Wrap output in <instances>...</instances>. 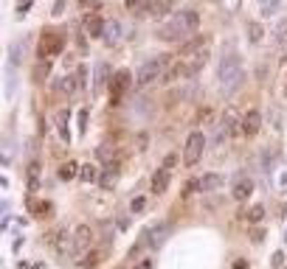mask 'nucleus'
<instances>
[{
  "label": "nucleus",
  "instance_id": "f257e3e1",
  "mask_svg": "<svg viewBox=\"0 0 287 269\" xmlns=\"http://www.w3.org/2000/svg\"><path fill=\"white\" fill-rule=\"evenodd\" d=\"M200 26V14L194 8H186V12H175L169 14L158 28V40L164 42H178V40H186L189 34H194Z\"/></svg>",
  "mask_w": 287,
  "mask_h": 269
},
{
  "label": "nucleus",
  "instance_id": "f03ea898",
  "mask_svg": "<svg viewBox=\"0 0 287 269\" xmlns=\"http://www.w3.org/2000/svg\"><path fill=\"white\" fill-rule=\"evenodd\" d=\"M217 76H220V84H223V96H234V92L242 87V62H239V56L234 54V50H228L223 59H220V70H217Z\"/></svg>",
  "mask_w": 287,
  "mask_h": 269
},
{
  "label": "nucleus",
  "instance_id": "7ed1b4c3",
  "mask_svg": "<svg viewBox=\"0 0 287 269\" xmlns=\"http://www.w3.org/2000/svg\"><path fill=\"white\" fill-rule=\"evenodd\" d=\"M166 64H172V56H169V54H158V56L147 59V62L138 68V76H135L138 87H147V84H152L155 78H161Z\"/></svg>",
  "mask_w": 287,
  "mask_h": 269
},
{
  "label": "nucleus",
  "instance_id": "20e7f679",
  "mask_svg": "<svg viewBox=\"0 0 287 269\" xmlns=\"http://www.w3.org/2000/svg\"><path fill=\"white\" fill-rule=\"evenodd\" d=\"M203 152H206V134L203 132H189L186 138V149H183V163L186 166H197L200 163Z\"/></svg>",
  "mask_w": 287,
  "mask_h": 269
},
{
  "label": "nucleus",
  "instance_id": "39448f33",
  "mask_svg": "<svg viewBox=\"0 0 287 269\" xmlns=\"http://www.w3.org/2000/svg\"><path fill=\"white\" fill-rule=\"evenodd\" d=\"M166 236H169V224H166V222H155V224H150L141 233L138 244H141V247H161L166 241Z\"/></svg>",
  "mask_w": 287,
  "mask_h": 269
},
{
  "label": "nucleus",
  "instance_id": "423d86ee",
  "mask_svg": "<svg viewBox=\"0 0 287 269\" xmlns=\"http://www.w3.org/2000/svg\"><path fill=\"white\" fill-rule=\"evenodd\" d=\"M90 244H93V230L87 224H79L76 227V233H73V255H79V252H85V250H90Z\"/></svg>",
  "mask_w": 287,
  "mask_h": 269
},
{
  "label": "nucleus",
  "instance_id": "0eeeda50",
  "mask_svg": "<svg viewBox=\"0 0 287 269\" xmlns=\"http://www.w3.org/2000/svg\"><path fill=\"white\" fill-rule=\"evenodd\" d=\"M259 126H262V115H259V110H248V112H245V118L239 120V134L253 138V134L259 132Z\"/></svg>",
  "mask_w": 287,
  "mask_h": 269
},
{
  "label": "nucleus",
  "instance_id": "6e6552de",
  "mask_svg": "<svg viewBox=\"0 0 287 269\" xmlns=\"http://www.w3.org/2000/svg\"><path fill=\"white\" fill-rule=\"evenodd\" d=\"M223 185V177L220 174H203V177H197L192 185H189V191H214V188H220Z\"/></svg>",
  "mask_w": 287,
  "mask_h": 269
},
{
  "label": "nucleus",
  "instance_id": "1a4fd4ad",
  "mask_svg": "<svg viewBox=\"0 0 287 269\" xmlns=\"http://www.w3.org/2000/svg\"><path fill=\"white\" fill-rule=\"evenodd\" d=\"M104 26H107V20H101L99 14H87L85 20H82V31L90 36H101L104 34Z\"/></svg>",
  "mask_w": 287,
  "mask_h": 269
},
{
  "label": "nucleus",
  "instance_id": "9d476101",
  "mask_svg": "<svg viewBox=\"0 0 287 269\" xmlns=\"http://www.w3.org/2000/svg\"><path fill=\"white\" fill-rule=\"evenodd\" d=\"M101 40L113 48V45L121 42V22L118 20H107V26H104V34H101Z\"/></svg>",
  "mask_w": 287,
  "mask_h": 269
},
{
  "label": "nucleus",
  "instance_id": "9b49d317",
  "mask_svg": "<svg viewBox=\"0 0 287 269\" xmlns=\"http://www.w3.org/2000/svg\"><path fill=\"white\" fill-rule=\"evenodd\" d=\"M251 194H253V180L242 177V180H237V182H234V199H237V202L251 199Z\"/></svg>",
  "mask_w": 287,
  "mask_h": 269
},
{
  "label": "nucleus",
  "instance_id": "f8f14e48",
  "mask_svg": "<svg viewBox=\"0 0 287 269\" xmlns=\"http://www.w3.org/2000/svg\"><path fill=\"white\" fill-rule=\"evenodd\" d=\"M169 180H172L169 168H158L155 171V177H152V194H164L166 188H169Z\"/></svg>",
  "mask_w": 287,
  "mask_h": 269
},
{
  "label": "nucleus",
  "instance_id": "ddd939ff",
  "mask_svg": "<svg viewBox=\"0 0 287 269\" xmlns=\"http://www.w3.org/2000/svg\"><path fill=\"white\" fill-rule=\"evenodd\" d=\"M127 82H129L127 70H118L115 76H110V90H113V96H121V92L127 90Z\"/></svg>",
  "mask_w": 287,
  "mask_h": 269
},
{
  "label": "nucleus",
  "instance_id": "4468645a",
  "mask_svg": "<svg viewBox=\"0 0 287 269\" xmlns=\"http://www.w3.org/2000/svg\"><path fill=\"white\" fill-rule=\"evenodd\" d=\"M68 118H71V112H68V110H59V112L54 115V120H57V129H59V138H62L65 143L71 140V132H68Z\"/></svg>",
  "mask_w": 287,
  "mask_h": 269
},
{
  "label": "nucleus",
  "instance_id": "2eb2a0df",
  "mask_svg": "<svg viewBox=\"0 0 287 269\" xmlns=\"http://www.w3.org/2000/svg\"><path fill=\"white\" fill-rule=\"evenodd\" d=\"M107 73H110V68H107L104 62L96 64V82H93V90H96V92H101L104 87H107Z\"/></svg>",
  "mask_w": 287,
  "mask_h": 269
},
{
  "label": "nucleus",
  "instance_id": "dca6fc26",
  "mask_svg": "<svg viewBox=\"0 0 287 269\" xmlns=\"http://www.w3.org/2000/svg\"><path fill=\"white\" fill-rule=\"evenodd\" d=\"M169 8H172V0H150V6H147V14L164 17Z\"/></svg>",
  "mask_w": 287,
  "mask_h": 269
},
{
  "label": "nucleus",
  "instance_id": "f3484780",
  "mask_svg": "<svg viewBox=\"0 0 287 269\" xmlns=\"http://www.w3.org/2000/svg\"><path fill=\"white\" fill-rule=\"evenodd\" d=\"M262 40H265V28H262V22H248V42L251 45H259L262 42Z\"/></svg>",
  "mask_w": 287,
  "mask_h": 269
},
{
  "label": "nucleus",
  "instance_id": "a211bd4d",
  "mask_svg": "<svg viewBox=\"0 0 287 269\" xmlns=\"http://www.w3.org/2000/svg\"><path fill=\"white\" fill-rule=\"evenodd\" d=\"M276 42H279L281 59H287V20H281L279 26H276Z\"/></svg>",
  "mask_w": 287,
  "mask_h": 269
},
{
  "label": "nucleus",
  "instance_id": "6ab92c4d",
  "mask_svg": "<svg viewBox=\"0 0 287 269\" xmlns=\"http://www.w3.org/2000/svg\"><path fill=\"white\" fill-rule=\"evenodd\" d=\"M281 3H284V0H259V12H262L265 17H270L281 8Z\"/></svg>",
  "mask_w": 287,
  "mask_h": 269
},
{
  "label": "nucleus",
  "instance_id": "aec40b11",
  "mask_svg": "<svg viewBox=\"0 0 287 269\" xmlns=\"http://www.w3.org/2000/svg\"><path fill=\"white\" fill-rule=\"evenodd\" d=\"M29 188H31V191L40 188V163H37V160L29 166Z\"/></svg>",
  "mask_w": 287,
  "mask_h": 269
},
{
  "label": "nucleus",
  "instance_id": "412c9836",
  "mask_svg": "<svg viewBox=\"0 0 287 269\" xmlns=\"http://www.w3.org/2000/svg\"><path fill=\"white\" fill-rule=\"evenodd\" d=\"M76 174H79V166L73 163H65V166H59V180H73L76 177Z\"/></svg>",
  "mask_w": 287,
  "mask_h": 269
},
{
  "label": "nucleus",
  "instance_id": "4be33fe9",
  "mask_svg": "<svg viewBox=\"0 0 287 269\" xmlns=\"http://www.w3.org/2000/svg\"><path fill=\"white\" fill-rule=\"evenodd\" d=\"M79 177L85 180V182H96V180H99V171H96V166L87 163V166H82V168H79Z\"/></svg>",
  "mask_w": 287,
  "mask_h": 269
},
{
  "label": "nucleus",
  "instance_id": "5701e85b",
  "mask_svg": "<svg viewBox=\"0 0 287 269\" xmlns=\"http://www.w3.org/2000/svg\"><path fill=\"white\" fill-rule=\"evenodd\" d=\"M234 126H237V118H234V110H225V112H223V118H220V129L231 132Z\"/></svg>",
  "mask_w": 287,
  "mask_h": 269
},
{
  "label": "nucleus",
  "instance_id": "b1692460",
  "mask_svg": "<svg viewBox=\"0 0 287 269\" xmlns=\"http://www.w3.org/2000/svg\"><path fill=\"white\" fill-rule=\"evenodd\" d=\"M115 180H118V171H115V168H107V171L99 177V182H101V188H113Z\"/></svg>",
  "mask_w": 287,
  "mask_h": 269
},
{
  "label": "nucleus",
  "instance_id": "393cba45",
  "mask_svg": "<svg viewBox=\"0 0 287 269\" xmlns=\"http://www.w3.org/2000/svg\"><path fill=\"white\" fill-rule=\"evenodd\" d=\"M73 76H76V87H79V92L87 90V64H79Z\"/></svg>",
  "mask_w": 287,
  "mask_h": 269
},
{
  "label": "nucleus",
  "instance_id": "a878e982",
  "mask_svg": "<svg viewBox=\"0 0 287 269\" xmlns=\"http://www.w3.org/2000/svg\"><path fill=\"white\" fill-rule=\"evenodd\" d=\"M262 219H265V205H253L251 210H248V222H251V224H259Z\"/></svg>",
  "mask_w": 287,
  "mask_h": 269
},
{
  "label": "nucleus",
  "instance_id": "bb28decb",
  "mask_svg": "<svg viewBox=\"0 0 287 269\" xmlns=\"http://www.w3.org/2000/svg\"><path fill=\"white\" fill-rule=\"evenodd\" d=\"M59 90H65V92H79V87H76V76H65L62 82H59Z\"/></svg>",
  "mask_w": 287,
  "mask_h": 269
},
{
  "label": "nucleus",
  "instance_id": "cd10ccee",
  "mask_svg": "<svg viewBox=\"0 0 287 269\" xmlns=\"http://www.w3.org/2000/svg\"><path fill=\"white\" fill-rule=\"evenodd\" d=\"M124 6H127V12H147L150 0H124Z\"/></svg>",
  "mask_w": 287,
  "mask_h": 269
},
{
  "label": "nucleus",
  "instance_id": "c85d7f7f",
  "mask_svg": "<svg viewBox=\"0 0 287 269\" xmlns=\"http://www.w3.org/2000/svg\"><path fill=\"white\" fill-rule=\"evenodd\" d=\"M129 210H132V213H144V210H147V196H135L132 202H129Z\"/></svg>",
  "mask_w": 287,
  "mask_h": 269
},
{
  "label": "nucleus",
  "instance_id": "c756f323",
  "mask_svg": "<svg viewBox=\"0 0 287 269\" xmlns=\"http://www.w3.org/2000/svg\"><path fill=\"white\" fill-rule=\"evenodd\" d=\"M31 210H34L37 216H45V213H48L51 208H48V202H40V199H31Z\"/></svg>",
  "mask_w": 287,
  "mask_h": 269
},
{
  "label": "nucleus",
  "instance_id": "7c9ffc66",
  "mask_svg": "<svg viewBox=\"0 0 287 269\" xmlns=\"http://www.w3.org/2000/svg\"><path fill=\"white\" fill-rule=\"evenodd\" d=\"M45 50H48V54H59V50H62V40L51 34L48 36V48H45Z\"/></svg>",
  "mask_w": 287,
  "mask_h": 269
},
{
  "label": "nucleus",
  "instance_id": "2f4dec72",
  "mask_svg": "<svg viewBox=\"0 0 287 269\" xmlns=\"http://www.w3.org/2000/svg\"><path fill=\"white\" fill-rule=\"evenodd\" d=\"M113 154H115L113 146H107V143H101V146H99V157H101V160H107V163H110V157H113Z\"/></svg>",
  "mask_w": 287,
  "mask_h": 269
},
{
  "label": "nucleus",
  "instance_id": "473e14b6",
  "mask_svg": "<svg viewBox=\"0 0 287 269\" xmlns=\"http://www.w3.org/2000/svg\"><path fill=\"white\" fill-rule=\"evenodd\" d=\"M79 6L85 8V12H96V8L101 6V0H79Z\"/></svg>",
  "mask_w": 287,
  "mask_h": 269
},
{
  "label": "nucleus",
  "instance_id": "72a5a7b5",
  "mask_svg": "<svg viewBox=\"0 0 287 269\" xmlns=\"http://www.w3.org/2000/svg\"><path fill=\"white\" fill-rule=\"evenodd\" d=\"M175 166H178V154H166V160H164V168H169V171H172Z\"/></svg>",
  "mask_w": 287,
  "mask_h": 269
},
{
  "label": "nucleus",
  "instance_id": "f704fd0d",
  "mask_svg": "<svg viewBox=\"0 0 287 269\" xmlns=\"http://www.w3.org/2000/svg\"><path fill=\"white\" fill-rule=\"evenodd\" d=\"M79 132H87V110H79Z\"/></svg>",
  "mask_w": 287,
  "mask_h": 269
},
{
  "label": "nucleus",
  "instance_id": "c9c22d12",
  "mask_svg": "<svg viewBox=\"0 0 287 269\" xmlns=\"http://www.w3.org/2000/svg\"><path fill=\"white\" fill-rule=\"evenodd\" d=\"M31 3H34V0H20V3H17V14H26L31 8Z\"/></svg>",
  "mask_w": 287,
  "mask_h": 269
},
{
  "label": "nucleus",
  "instance_id": "e433bc0d",
  "mask_svg": "<svg viewBox=\"0 0 287 269\" xmlns=\"http://www.w3.org/2000/svg\"><path fill=\"white\" fill-rule=\"evenodd\" d=\"M65 12V0H57V3H54V17H59Z\"/></svg>",
  "mask_w": 287,
  "mask_h": 269
},
{
  "label": "nucleus",
  "instance_id": "4c0bfd02",
  "mask_svg": "<svg viewBox=\"0 0 287 269\" xmlns=\"http://www.w3.org/2000/svg\"><path fill=\"white\" fill-rule=\"evenodd\" d=\"M281 261H284V255H281V252L273 255V266H281Z\"/></svg>",
  "mask_w": 287,
  "mask_h": 269
},
{
  "label": "nucleus",
  "instance_id": "58836bf2",
  "mask_svg": "<svg viewBox=\"0 0 287 269\" xmlns=\"http://www.w3.org/2000/svg\"><path fill=\"white\" fill-rule=\"evenodd\" d=\"M48 68H51V64L43 62V64H40V73H37V76H48Z\"/></svg>",
  "mask_w": 287,
  "mask_h": 269
},
{
  "label": "nucleus",
  "instance_id": "ea45409f",
  "mask_svg": "<svg viewBox=\"0 0 287 269\" xmlns=\"http://www.w3.org/2000/svg\"><path fill=\"white\" fill-rule=\"evenodd\" d=\"M234 269H248V261H242V258H239V261L234 264Z\"/></svg>",
  "mask_w": 287,
  "mask_h": 269
},
{
  "label": "nucleus",
  "instance_id": "a19ab883",
  "mask_svg": "<svg viewBox=\"0 0 287 269\" xmlns=\"http://www.w3.org/2000/svg\"><path fill=\"white\" fill-rule=\"evenodd\" d=\"M135 269H152V264H150V261H141V264H138Z\"/></svg>",
  "mask_w": 287,
  "mask_h": 269
},
{
  "label": "nucleus",
  "instance_id": "79ce46f5",
  "mask_svg": "<svg viewBox=\"0 0 287 269\" xmlns=\"http://www.w3.org/2000/svg\"><path fill=\"white\" fill-rule=\"evenodd\" d=\"M284 96H287V82H284Z\"/></svg>",
  "mask_w": 287,
  "mask_h": 269
},
{
  "label": "nucleus",
  "instance_id": "37998d69",
  "mask_svg": "<svg viewBox=\"0 0 287 269\" xmlns=\"http://www.w3.org/2000/svg\"><path fill=\"white\" fill-rule=\"evenodd\" d=\"M284 216H287V205H284Z\"/></svg>",
  "mask_w": 287,
  "mask_h": 269
},
{
  "label": "nucleus",
  "instance_id": "c03bdc74",
  "mask_svg": "<svg viewBox=\"0 0 287 269\" xmlns=\"http://www.w3.org/2000/svg\"><path fill=\"white\" fill-rule=\"evenodd\" d=\"M284 238H287V233H284Z\"/></svg>",
  "mask_w": 287,
  "mask_h": 269
}]
</instances>
